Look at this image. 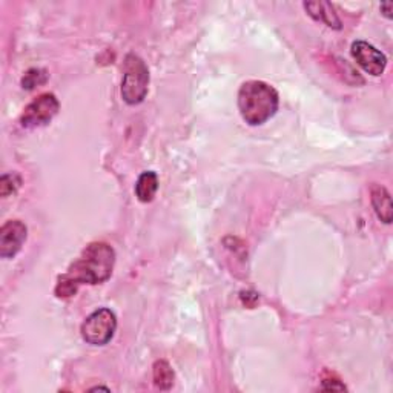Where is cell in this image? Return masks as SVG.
<instances>
[{
    "instance_id": "obj_3",
    "label": "cell",
    "mask_w": 393,
    "mask_h": 393,
    "mask_svg": "<svg viewBox=\"0 0 393 393\" xmlns=\"http://www.w3.org/2000/svg\"><path fill=\"white\" fill-rule=\"evenodd\" d=\"M149 70L148 65L137 54L131 52L125 57L123 80H121V99L134 106L142 103L148 96Z\"/></svg>"
},
{
    "instance_id": "obj_9",
    "label": "cell",
    "mask_w": 393,
    "mask_h": 393,
    "mask_svg": "<svg viewBox=\"0 0 393 393\" xmlns=\"http://www.w3.org/2000/svg\"><path fill=\"white\" fill-rule=\"evenodd\" d=\"M304 8L309 16L314 17L315 21L323 22L327 26L335 28V30H340L341 28V21L329 2H309L304 4Z\"/></svg>"
},
{
    "instance_id": "obj_13",
    "label": "cell",
    "mask_w": 393,
    "mask_h": 393,
    "mask_svg": "<svg viewBox=\"0 0 393 393\" xmlns=\"http://www.w3.org/2000/svg\"><path fill=\"white\" fill-rule=\"evenodd\" d=\"M18 186H21V177L17 174H5L0 179V194L2 196H8L17 191Z\"/></svg>"
},
{
    "instance_id": "obj_7",
    "label": "cell",
    "mask_w": 393,
    "mask_h": 393,
    "mask_svg": "<svg viewBox=\"0 0 393 393\" xmlns=\"http://www.w3.org/2000/svg\"><path fill=\"white\" fill-rule=\"evenodd\" d=\"M28 236L26 224L21 220H9L0 228V257L14 258L22 249Z\"/></svg>"
},
{
    "instance_id": "obj_2",
    "label": "cell",
    "mask_w": 393,
    "mask_h": 393,
    "mask_svg": "<svg viewBox=\"0 0 393 393\" xmlns=\"http://www.w3.org/2000/svg\"><path fill=\"white\" fill-rule=\"evenodd\" d=\"M279 105L278 92L269 83L249 80L238 91V111L241 118L250 126H260L272 118Z\"/></svg>"
},
{
    "instance_id": "obj_5",
    "label": "cell",
    "mask_w": 393,
    "mask_h": 393,
    "mask_svg": "<svg viewBox=\"0 0 393 393\" xmlns=\"http://www.w3.org/2000/svg\"><path fill=\"white\" fill-rule=\"evenodd\" d=\"M60 103L52 92H45L35 97L30 105L23 109L21 123L23 128H39L48 125L50 121L57 116Z\"/></svg>"
},
{
    "instance_id": "obj_1",
    "label": "cell",
    "mask_w": 393,
    "mask_h": 393,
    "mask_svg": "<svg viewBox=\"0 0 393 393\" xmlns=\"http://www.w3.org/2000/svg\"><path fill=\"white\" fill-rule=\"evenodd\" d=\"M116 265V250L108 243H91L82 255L70 266L68 272L62 275L55 286V295L70 298L76 295L82 284L105 283L112 275Z\"/></svg>"
},
{
    "instance_id": "obj_4",
    "label": "cell",
    "mask_w": 393,
    "mask_h": 393,
    "mask_svg": "<svg viewBox=\"0 0 393 393\" xmlns=\"http://www.w3.org/2000/svg\"><path fill=\"white\" fill-rule=\"evenodd\" d=\"M117 331V316L111 309L101 307L92 312L80 327L82 338L91 345H105L114 338Z\"/></svg>"
},
{
    "instance_id": "obj_6",
    "label": "cell",
    "mask_w": 393,
    "mask_h": 393,
    "mask_svg": "<svg viewBox=\"0 0 393 393\" xmlns=\"http://www.w3.org/2000/svg\"><path fill=\"white\" fill-rule=\"evenodd\" d=\"M352 57L357 60L360 67L366 71L370 76H381L387 67V57L384 52L377 50L375 46L370 45L369 42L357 40L352 43Z\"/></svg>"
},
{
    "instance_id": "obj_8",
    "label": "cell",
    "mask_w": 393,
    "mask_h": 393,
    "mask_svg": "<svg viewBox=\"0 0 393 393\" xmlns=\"http://www.w3.org/2000/svg\"><path fill=\"white\" fill-rule=\"evenodd\" d=\"M370 195H372V206L373 209H375L378 218L390 224L392 223V199L389 191L384 188V186L381 184H373L370 189Z\"/></svg>"
},
{
    "instance_id": "obj_14",
    "label": "cell",
    "mask_w": 393,
    "mask_h": 393,
    "mask_svg": "<svg viewBox=\"0 0 393 393\" xmlns=\"http://www.w3.org/2000/svg\"><path fill=\"white\" fill-rule=\"evenodd\" d=\"M323 390H345V386L341 384L338 380H324Z\"/></svg>"
},
{
    "instance_id": "obj_10",
    "label": "cell",
    "mask_w": 393,
    "mask_h": 393,
    "mask_svg": "<svg viewBox=\"0 0 393 393\" xmlns=\"http://www.w3.org/2000/svg\"><path fill=\"white\" fill-rule=\"evenodd\" d=\"M158 191V175L154 171H146L138 177L135 195L142 203H151Z\"/></svg>"
},
{
    "instance_id": "obj_15",
    "label": "cell",
    "mask_w": 393,
    "mask_h": 393,
    "mask_svg": "<svg viewBox=\"0 0 393 393\" xmlns=\"http://www.w3.org/2000/svg\"><path fill=\"white\" fill-rule=\"evenodd\" d=\"M392 8H393V4L392 2H387V4H382L381 5V11H382V14H384L387 18H390L392 17Z\"/></svg>"
},
{
    "instance_id": "obj_12",
    "label": "cell",
    "mask_w": 393,
    "mask_h": 393,
    "mask_svg": "<svg viewBox=\"0 0 393 393\" xmlns=\"http://www.w3.org/2000/svg\"><path fill=\"white\" fill-rule=\"evenodd\" d=\"M46 80H48V74H46L45 70H40V68H31L28 70L26 74L22 79V87L23 89L26 91H31L34 89L35 87H40V85H45Z\"/></svg>"
},
{
    "instance_id": "obj_11",
    "label": "cell",
    "mask_w": 393,
    "mask_h": 393,
    "mask_svg": "<svg viewBox=\"0 0 393 393\" xmlns=\"http://www.w3.org/2000/svg\"><path fill=\"white\" fill-rule=\"evenodd\" d=\"M154 384L162 390H170L174 384V370L170 362L160 360L154 364Z\"/></svg>"
}]
</instances>
